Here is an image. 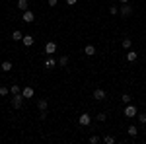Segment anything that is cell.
<instances>
[{
	"label": "cell",
	"instance_id": "1",
	"mask_svg": "<svg viewBox=\"0 0 146 144\" xmlns=\"http://www.w3.org/2000/svg\"><path fill=\"white\" fill-rule=\"evenodd\" d=\"M23 100H25V98H23L22 94H16V96L12 98V107H14V109H20L22 103H23Z\"/></svg>",
	"mask_w": 146,
	"mask_h": 144
},
{
	"label": "cell",
	"instance_id": "2",
	"mask_svg": "<svg viewBox=\"0 0 146 144\" xmlns=\"http://www.w3.org/2000/svg\"><path fill=\"white\" fill-rule=\"evenodd\" d=\"M136 107L133 105V103H127V107H125V117H129V119H133V117H136Z\"/></svg>",
	"mask_w": 146,
	"mask_h": 144
},
{
	"label": "cell",
	"instance_id": "3",
	"mask_svg": "<svg viewBox=\"0 0 146 144\" xmlns=\"http://www.w3.org/2000/svg\"><path fill=\"white\" fill-rule=\"evenodd\" d=\"M78 123L82 125V127H88V125L92 123V115H88V113H82V115L78 117Z\"/></svg>",
	"mask_w": 146,
	"mask_h": 144
},
{
	"label": "cell",
	"instance_id": "4",
	"mask_svg": "<svg viewBox=\"0 0 146 144\" xmlns=\"http://www.w3.org/2000/svg\"><path fill=\"white\" fill-rule=\"evenodd\" d=\"M53 53H56V43L55 41L45 43V55H53Z\"/></svg>",
	"mask_w": 146,
	"mask_h": 144
},
{
	"label": "cell",
	"instance_id": "5",
	"mask_svg": "<svg viewBox=\"0 0 146 144\" xmlns=\"http://www.w3.org/2000/svg\"><path fill=\"white\" fill-rule=\"evenodd\" d=\"M22 20H23L25 23H31V22L35 20V14H33L31 10H25V12H23V16H22Z\"/></svg>",
	"mask_w": 146,
	"mask_h": 144
},
{
	"label": "cell",
	"instance_id": "6",
	"mask_svg": "<svg viewBox=\"0 0 146 144\" xmlns=\"http://www.w3.org/2000/svg\"><path fill=\"white\" fill-rule=\"evenodd\" d=\"M119 12H121V16H125V18H129V16L133 14V6H131V4H123Z\"/></svg>",
	"mask_w": 146,
	"mask_h": 144
},
{
	"label": "cell",
	"instance_id": "7",
	"mask_svg": "<svg viewBox=\"0 0 146 144\" xmlns=\"http://www.w3.org/2000/svg\"><path fill=\"white\" fill-rule=\"evenodd\" d=\"M22 96L25 100H31V98H33V88H31V86H25V88L22 90Z\"/></svg>",
	"mask_w": 146,
	"mask_h": 144
},
{
	"label": "cell",
	"instance_id": "8",
	"mask_svg": "<svg viewBox=\"0 0 146 144\" xmlns=\"http://www.w3.org/2000/svg\"><path fill=\"white\" fill-rule=\"evenodd\" d=\"M94 100H105V90H101V88H98L96 92H94Z\"/></svg>",
	"mask_w": 146,
	"mask_h": 144
},
{
	"label": "cell",
	"instance_id": "9",
	"mask_svg": "<svg viewBox=\"0 0 146 144\" xmlns=\"http://www.w3.org/2000/svg\"><path fill=\"white\" fill-rule=\"evenodd\" d=\"M84 55L94 56L96 55V47H94V45H86V47H84Z\"/></svg>",
	"mask_w": 146,
	"mask_h": 144
},
{
	"label": "cell",
	"instance_id": "10",
	"mask_svg": "<svg viewBox=\"0 0 146 144\" xmlns=\"http://www.w3.org/2000/svg\"><path fill=\"white\" fill-rule=\"evenodd\" d=\"M56 64H58V62H56L55 58H53V55H49V58L45 60V66H47V68H55Z\"/></svg>",
	"mask_w": 146,
	"mask_h": 144
},
{
	"label": "cell",
	"instance_id": "11",
	"mask_svg": "<svg viewBox=\"0 0 146 144\" xmlns=\"http://www.w3.org/2000/svg\"><path fill=\"white\" fill-rule=\"evenodd\" d=\"M33 37H31V35H23V39H22V43L25 45V47H31V45H33Z\"/></svg>",
	"mask_w": 146,
	"mask_h": 144
},
{
	"label": "cell",
	"instance_id": "12",
	"mask_svg": "<svg viewBox=\"0 0 146 144\" xmlns=\"http://www.w3.org/2000/svg\"><path fill=\"white\" fill-rule=\"evenodd\" d=\"M136 58H138V53H136V51H129V53H127V60H129V62H135Z\"/></svg>",
	"mask_w": 146,
	"mask_h": 144
},
{
	"label": "cell",
	"instance_id": "13",
	"mask_svg": "<svg viewBox=\"0 0 146 144\" xmlns=\"http://www.w3.org/2000/svg\"><path fill=\"white\" fill-rule=\"evenodd\" d=\"M12 39H14V41H22L23 39L22 31H20V29H14V31H12Z\"/></svg>",
	"mask_w": 146,
	"mask_h": 144
},
{
	"label": "cell",
	"instance_id": "14",
	"mask_svg": "<svg viewBox=\"0 0 146 144\" xmlns=\"http://www.w3.org/2000/svg\"><path fill=\"white\" fill-rule=\"evenodd\" d=\"M18 8H20L22 12H25L27 8H29V2H27V0H18Z\"/></svg>",
	"mask_w": 146,
	"mask_h": 144
},
{
	"label": "cell",
	"instance_id": "15",
	"mask_svg": "<svg viewBox=\"0 0 146 144\" xmlns=\"http://www.w3.org/2000/svg\"><path fill=\"white\" fill-rule=\"evenodd\" d=\"M37 107H39V111H47V107H49L47 100H39L37 101Z\"/></svg>",
	"mask_w": 146,
	"mask_h": 144
},
{
	"label": "cell",
	"instance_id": "16",
	"mask_svg": "<svg viewBox=\"0 0 146 144\" xmlns=\"http://www.w3.org/2000/svg\"><path fill=\"white\" fill-rule=\"evenodd\" d=\"M0 68H2L4 72H10V70H12V62H10V60H4V62L0 64Z\"/></svg>",
	"mask_w": 146,
	"mask_h": 144
},
{
	"label": "cell",
	"instance_id": "17",
	"mask_svg": "<svg viewBox=\"0 0 146 144\" xmlns=\"http://www.w3.org/2000/svg\"><path fill=\"white\" fill-rule=\"evenodd\" d=\"M56 62H58V66H62V68H64V66L68 64V56H66V55H62L60 58H58V60H56Z\"/></svg>",
	"mask_w": 146,
	"mask_h": 144
},
{
	"label": "cell",
	"instance_id": "18",
	"mask_svg": "<svg viewBox=\"0 0 146 144\" xmlns=\"http://www.w3.org/2000/svg\"><path fill=\"white\" fill-rule=\"evenodd\" d=\"M10 94H12V96H16V94H22V88H20L18 84H14V86L10 88Z\"/></svg>",
	"mask_w": 146,
	"mask_h": 144
},
{
	"label": "cell",
	"instance_id": "19",
	"mask_svg": "<svg viewBox=\"0 0 146 144\" xmlns=\"http://www.w3.org/2000/svg\"><path fill=\"white\" fill-rule=\"evenodd\" d=\"M103 142H105V144H115V136H111V134H105V136H103Z\"/></svg>",
	"mask_w": 146,
	"mask_h": 144
},
{
	"label": "cell",
	"instance_id": "20",
	"mask_svg": "<svg viewBox=\"0 0 146 144\" xmlns=\"http://www.w3.org/2000/svg\"><path fill=\"white\" fill-rule=\"evenodd\" d=\"M127 133H129V136H136V134H138V129H136V127H133V125H131V127H129V129H127Z\"/></svg>",
	"mask_w": 146,
	"mask_h": 144
},
{
	"label": "cell",
	"instance_id": "21",
	"mask_svg": "<svg viewBox=\"0 0 146 144\" xmlns=\"http://www.w3.org/2000/svg\"><path fill=\"white\" fill-rule=\"evenodd\" d=\"M131 45H133L131 37H125V39H123V49H131Z\"/></svg>",
	"mask_w": 146,
	"mask_h": 144
},
{
	"label": "cell",
	"instance_id": "22",
	"mask_svg": "<svg viewBox=\"0 0 146 144\" xmlns=\"http://www.w3.org/2000/svg\"><path fill=\"white\" fill-rule=\"evenodd\" d=\"M121 101H123L125 105H127V103H131V96H129V94H123V96H121Z\"/></svg>",
	"mask_w": 146,
	"mask_h": 144
},
{
	"label": "cell",
	"instance_id": "23",
	"mask_svg": "<svg viewBox=\"0 0 146 144\" xmlns=\"http://www.w3.org/2000/svg\"><path fill=\"white\" fill-rule=\"evenodd\" d=\"M100 140H101V138L98 136V134H94V136H90V144H98Z\"/></svg>",
	"mask_w": 146,
	"mask_h": 144
},
{
	"label": "cell",
	"instance_id": "24",
	"mask_svg": "<svg viewBox=\"0 0 146 144\" xmlns=\"http://www.w3.org/2000/svg\"><path fill=\"white\" fill-rule=\"evenodd\" d=\"M136 117H138L140 125H146V113H142V115H138V113H136Z\"/></svg>",
	"mask_w": 146,
	"mask_h": 144
},
{
	"label": "cell",
	"instance_id": "25",
	"mask_svg": "<svg viewBox=\"0 0 146 144\" xmlns=\"http://www.w3.org/2000/svg\"><path fill=\"white\" fill-rule=\"evenodd\" d=\"M8 94H10V90L6 86H0V96H8Z\"/></svg>",
	"mask_w": 146,
	"mask_h": 144
},
{
	"label": "cell",
	"instance_id": "26",
	"mask_svg": "<svg viewBox=\"0 0 146 144\" xmlns=\"http://www.w3.org/2000/svg\"><path fill=\"white\" fill-rule=\"evenodd\" d=\"M96 119H98L100 123H103L105 119H107V115H105V113H100V115H96Z\"/></svg>",
	"mask_w": 146,
	"mask_h": 144
},
{
	"label": "cell",
	"instance_id": "27",
	"mask_svg": "<svg viewBox=\"0 0 146 144\" xmlns=\"http://www.w3.org/2000/svg\"><path fill=\"white\" fill-rule=\"evenodd\" d=\"M117 12H119V8H117V6H111V8H109V14H111V16H115Z\"/></svg>",
	"mask_w": 146,
	"mask_h": 144
},
{
	"label": "cell",
	"instance_id": "28",
	"mask_svg": "<svg viewBox=\"0 0 146 144\" xmlns=\"http://www.w3.org/2000/svg\"><path fill=\"white\" fill-rule=\"evenodd\" d=\"M76 2H78V0H66V4H68V6H74Z\"/></svg>",
	"mask_w": 146,
	"mask_h": 144
},
{
	"label": "cell",
	"instance_id": "29",
	"mask_svg": "<svg viewBox=\"0 0 146 144\" xmlns=\"http://www.w3.org/2000/svg\"><path fill=\"white\" fill-rule=\"evenodd\" d=\"M56 2L58 0H49V6H56Z\"/></svg>",
	"mask_w": 146,
	"mask_h": 144
},
{
	"label": "cell",
	"instance_id": "30",
	"mask_svg": "<svg viewBox=\"0 0 146 144\" xmlns=\"http://www.w3.org/2000/svg\"><path fill=\"white\" fill-rule=\"evenodd\" d=\"M121 4H129V0H121Z\"/></svg>",
	"mask_w": 146,
	"mask_h": 144
},
{
	"label": "cell",
	"instance_id": "31",
	"mask_svg": "<svg viewBox=\"0 0 146 144\" xmlns=\"http://www.w3.org/2000/svg\"><path fill=\"white\" fill-rule=\"evenodd\" d=\"M144 47H146V43H144Z\"/></svg>",
	"mask_w": 146,
	"mask_h": 144
}]
</instances>
